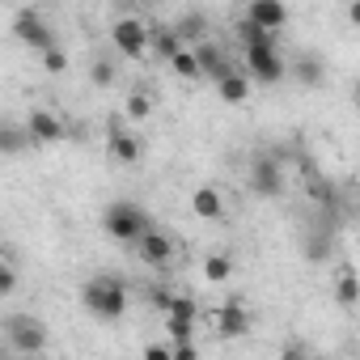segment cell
<instances>
[{"label":"cell","instance_id":"obj_8","mask_svg":"<svg viewBox=\"0 0 360 360\" xmlns=\"http://www.w3.org/2000/svg\"><path fill=\"white\" fill-rule=\"evenodd\" d=\"M212 326H217V335H225V339H246V335H250V314H246L242 301H225V305L212 309Z\"/></svg>","mask_w":360,"mask_h":360},{"label":"cell","instance_id":"obj_7","mask_svg":"<svg viewBox=\"0 0 360 360\" xmlns=\"http://www.w3.org/2000/svg\"><path fill=\"white\" fill-rule=\"evenodd\" d=\"M26 131H30L34 144H60V140L68 136L64 119H60L56 110H47V106H34V110L26 115Z\"/></svg>","mask_w":360,"mask_h":360},{"label":"cell","instance_id":"obj_6","mask_svg":"<svg viewBox=\"0 0 360 360\" xmlns=\"http://www.w3.org/2000/svg\"><path fill=\"white\" fill-rule=\"evenodd\" d=\"M13 30H18V39H22L26 47H34L39 56H47L51 47H60V43H56V34H51V26H47L34 9H22V13H18V22H13Z\"/></svg>","mask_w":360,"mask_h":360},{"label":"cell","instance_id":"obj_17","mask_svg":"<svg viewBox=\"0 0 360 360\" xmlns=\"http://www.w3.org/2000/svg\"><path fill=\"white\" fill-rule=\"evenodd\" d=\"M335 301H339L343 309L360 305V280H356V271H352V267H343V271H339V280H335Z\"/></svg>","mask_w":360,"mask_h":360},{"label":"cell","instance_id":"obj_28","mask_svg":"<svg viewBox=\"0 0 360 360\" xmlns=\"http://www.w3.org/2000/svg\"><path fill=\"white\" fill-rule=\"evenodd\" d=\"M43 68H47L51 77H60V72H68V56H64V47H51V51L43 56Z\"/></svg>","mask_w":360,"mask_h":360},{"label":"cell","instance_id":"obj_11","mask_svg":"<svg viewBox=\"0 0 360 360\" xmlns=\"http://www.w3.org/2000/svg\"><path fill=\"white\" fill-rule=\"evenodd\" d=\"M136 255H140L148 267H169V259H174V238L161 233V229H148V233L136 242Z\"/></svg>","mask_w":360,"mask_h":360},{"label":"cell","instance_id":"obj_10","mask_svg":"<svg viewBox=\"0 0 360 360\" xmlns=\"http://www.w3.org/2000/svg\"><path fill=\"white\" fill-rule=\"evenodd\" d=\"M250 191L263 195V200L284 195V174H280V165H276L271 157H259V161L250 165Z\"/></svg>","mask_w":360,"mask_h":360},{"label":"cell","instance_id":"obj_14","mask_svg":"<svg viewBox=\"0 0 360 360\" xmlns=\"http://www.w3.org/2000/svg\"><path fill=\"white\" fill-rule=\"evenodd\" d=\"M191 212L204 217V221H217V217L225 212V195H221L217 187H195V191H191Z\"/></svg>","mask_w":360,"mask_h":360},{"label":"cell","instance_id":"obj_4","mask_svg":"<svg viewBox=\"0 0 360 360\" xmlns=\"http://www.w3.org/2000/svg\"><path fill=\"white\" fill-rule=\"evenodd\" d=\"M5 343H9L13 352H39V347L47 343V326H43L34 314H13V318L5 322Z\"/></svg>","mask_w":360,"mask_h":360},{"label":"cell","instance_id":"obj_21","mask_svg":"<svg viewBox=\"0 0 360 360\" xmlns=\"http://www.w3.org/2000/svg\"><path fill=\"white\" fill-rule=\"evenodd\" d=\"M169 72H174V77H183V81L204 77V72H200V60H195V47H187L183 56H174V60H169Z\"/></svg>","mask_w":360,"mask_h":360},{"label":"cell","instance_id":"obj_12","mask_svg":"<svg viewBox=\"0 0 360 360\" xmlns=\"http://www.w3.org/2000/svg\"><path fill=\"white\" fill-rule=\"evenodd\" d=\"M195 60H200V72H204V77H212L217 85H221V81H225L229 72H238V68L229 64V56H225V51H221V47L212 43V39H204V43L195 47Z\"/></svg>","mask_w":360,"mask_h":360},{"label":"cell","instance_id":"obj_32","mask_svg":"<svg viewBox=\"0 0 360 360\" xmlns=\"http://www.w3.org/2000/svg\"><path fill=\"white\" fill-rule=\"evenodd\" d=\"M169 347H174V343H169ZM174 360H200V347H195V343H178V347H174Z\"/></svg>","mask_w":360,"mask_h":360},{"label":"cell","instance_id":"obj_1","mask_svg":"<svg viewBox=\"0 0 360 360\" xmlns=\"http://www.w3.org/2000/svg\"><path fill=\"white\" fill-rule=\"evenodd\" d=\"M81 305L89 318H102V322H119L127 314V284L119 276H89L81 284Z\"/></svg>","mask_w":360,"mask_h":360},{"label":"cell","instance_id":"obj_30","mask_svg":"<svg viewBox=\"0 0 360 360\" xmlns=\"http://www.w3.org/2000/svg\"><path fill=\"white\" fill-rule=\"evenodd\" d=\"M13 288H18V267L5 263L0 267V297H13Z\"/></svg>","mask_w":360,"mask_h":360},{"label":"cell","instance_id":"obj_26","mask_svg":"<svg viewBox=\"0 0 360 360\" xmlns=\"http://www.w3.org/2000/svg\"><path fill=\"white\" fill-rule=\"evenodd\" d=\"M89 81H94L98 89H110V85H115V64H110V60H98V64L89 68Z\"/></svg>","mask_w":360,"mask_h":360},{"label":"cell","instance_id":"obj_22","mask_svg":"<svg viewBox=\"0 0 360 360\" xmlns=\"http://www.w3.org/2000/svg\"><path fill=\"white\" fill-rule=\"evenodd\" d=\"M165 339L178 347V343H191L195 339V322H187V318H165Z\"/></svg>","mask_w":360,"mask_h":360},{"label":"cell","instance_id":"obj_15","mask_svg":"<svg viewBox=\"0 0 360 360\" xmlns=\"http://www.w3.org/2000/svg\"><path fill=\"white\" fill-rule=\"evenodd\" d=\"M153 51L161 60H174V56H183L187 47H183V34H178L174 26H153Z\"/></svg>","mask_w":360,"mask_h":360},{"label":"cell","instance_id":"obj_29","mask_svg":"<svg viewBox=\"0 0 360 360\" xmlns=\"http://www.w3.org/2000/svg\"><path fill=\"white\" fill-rule=\"evenodd\" d=\"M326 255H330V242H326V238H322V233H318V238H309V242H305V259H309V263H322V259H326Z\"/></svg>","mask_w":360,"mask_h":360},{"label":"cell","instance_id":"obj_20","mask_svg":"<svg viewBox=\"0 0 360 360\" xmlns=\"http://www.w3.org/2000/svg\"><path fill=\"white\" fill-rule=\"evenodd\" d=\"M229 276H233V259H229V255H208V259H204V280L225 284Z\"/></svg>","mask_w":360,"mask_h":360},{"label":"cell","instance_id":"obj_31","mask_svg":"<svg viewBox=\"0 0 360 360\" xmlns=\"http://www.w3.org/2000/svg\"><path fill=\"white\" fill-rule=\"evenodd\" d=\"M144 360H174V347L169 343H148L144 347Z\"/></svg>","mask_w":360,"mask_h":360},{"label":"cell","instance_id":"obj_24","mask_svg":"<svg viewBox=\"0 0 360 360\" xmlns=\"http://www.w3.org/2000/svg\"><path fill=\"white\" fill-rule=\"evenodd\" d=\"M174 30H178V34H183V39H195V47H200V43H204V34H208V22H204L200 13H187V18H183V22H178Z\"/></svg>","mask_w":360,"mask_h":360},{"label":"cell","instance_id":"obj_34","mask_svg":"<svg viewBox=\"0 0 360 360\" xmlns=\"http://www.w3.org/2000/svg\"><path fill=\"white\" fill-rule=\"evenodd\" d=\"M347 22H352V26H360V0H356V5H347Z\"/></svg>","mask_w":360,"mask_h":360},{"label":"cell","instance_id":"obj_25","mask_svg":"<svg viewBox=\"0 0 360 360\" xmlns=\"http://www.w3.org/2000/svg\"><path fill=\"white\" fill-rule=\"evenodd\" d=\"M123 110H127V119H136V123H140V119H148V115H153V98H148V94H131V98L123 102Z\"/></svg>","mask_w":360,"mask_h":360},{"label":"cell","instance_id":"obj_5","mask_svg":"<svg viewBox=\"0 0 360 360\" xmlns=\"http://www.w3.org/2000/svg\"><path fill=\"white\" fill-rule=\"evenodd\" d=\"M246 72L263 85H276V81L288 77V64L276 47H246Z\"/></svg>","mask_w":360,"mask_h":360},{"label":"cell","instance_id":"obj_13","mask_svg":"<svg viewBox=\"0 0 360 360\" xmlns=\"http://www.w3.org/2000/svg\"><path fill=\"white\" fill-rule=\"evenodd\" d=\"M106 144H110V157H115L119 165H136V161L144 157V144H140V136H136V131H127V127H115Z\"/></svg>","mask_w":360,"mask_h":360},{"label":"cell","instance_id":"obj_2","mask_svg":"<svg viewBox=\"0 0 360 360\" xmlns=\"http://www.w3.org/2000/svg\"><path fill=\"white\" fill-rule=\"evenodd\" d=\"M102 225H106V233H110L115 242H131V246L153 229V221L144 217V208H140V204H131V200L110 204V208H106V217H102Z\"/></svg>","mask_w":360,"mask_h":360},{"label":"cell","instance_id":"obj_27","mask_svg":"<svg viewBox=\"0 0 360 360\" xmlns=\"http://www.w3.org/2000/svg\"><path fill=\"white\" fill-rule=\"evenodd\" d=\"M26 140H30V131H18V127H5V131H0V148H5V153H18ZM30 144H34V140H30Z\"/></svg>","mask_w":360,"mask_h":360},{"label":"cell","instance_id":"obj_35","mask_svg":"<svg viewBox=\"0 0 360 360\" xmlns=\"http://www.w3.org/2000/svg\"><path fill=\"white\" fill-rule=\"evenodd\" d=\"M352 94H356V106H360V81H356V89H352Z\"/></svg>","mask_w":360,"mask_h":360},{"label":"cell","instance_id":"obj_23","mask_svg":"<svg viewBox=\"0 0 360 360\" xmlns=\"http://www.w3.org/2000/svg\"><path fill=\"white\" fill-rule=\"evenodd\" d=\"M165 318H187V322H200V305L187 297V292H174V301H169V314Z\"/></svg>","mask_w":360,"mask_h":360},{"label":"cell","instance_id":"obj_33","mask_svg":"<svg viewBox=\"0 0 360 360\" xmlns=\"http://www.w3.org/2000/svg\"><path fill=\"white\" fill-rule=\"evenodd\" d=\"M284 360H305V347H301V343H288V347H284Z\"/></svg>","mask_w":360,"mask_h":360},{"label":"cell","instance_id":"obj_19","mask_svg":"<svg viewBox=\"0 0 360 360\" xmlns=\"http://www.w3.org/2000/svg\"><path fill=\"white\" fill-rule=\"evenodd\" d=\"M233 30H238L242 47H276V34L259 30V26H255V22H246V18H238V22H233Z\"/></svg>","mask_w":360,"mask_h":360},{"label":"cell","instance_id":"obj_18","mask_svg":"<svg viewBox=\"0 0 360 360\" xmlns=\"http://www.w3.org/2000/svg\"><path fill=\"white\" fill-rule=\"evenodd\" d=\"M292 77H297L305 89H318V85H322V77H326V68H322V60H318V56H301V60H297V68H292Z\"/></svg>","mask_w":360,"mask_h":360},{"label":"cell","instance_id":"obj_16","mask_svg":"<svg viewBox=\"0 0 360 360\" xmlns=\"http://www.w3.org/2000/svg\"><path fill=\"white\" fill-rule=\"evenodd\" d=\"M217 94H221V102H229V106H242V102L250 98V77H246V72H229V77L217 85Z\"/></svg>","mask_w":360,"mask_h":360},{"label":"cell","instance_id":"obj_3","mask_svg":"<svg viewBox=\"0 0 360 360\" xmlns=\"http://www.w3.org/2000/svg\"><path fill=\"white\" fill-rule=\"evenodd\" d=\"M110 39H115V47H119V56H127V60H140V56L153 47V30H148L140 18H119V22L110 26Z\"/></svg>","mask_w":360,"mask_h":360},{"label":"cell","instance_id":"obj_9","mask_svg":"<svg viewBox=\"0 0 360 360\" xmlns=\"http://www.w3.org/2000/svg\"><path fill=\"white\" fill-rule=\"evenodd\" d=\"M242 18L255 22V26L267 30V34H280V30L288 26V9L280 5V0H250V5L242 9Z\"/></svg>","mask_w":360,"mask_h":360}]
</instances>
